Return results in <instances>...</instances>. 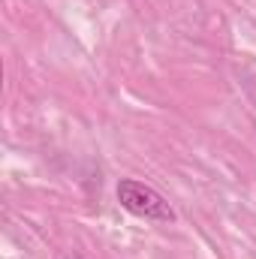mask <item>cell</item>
Listing matches in <instances>:
<instances>
[{
    "label": "cell",
    "mask_w": 256,
    "mask_h": 259,
    "mask_svg": "<svg viewBox=\"0 0 256 259\" xmlns=\"http://www.w3.org/2000/svg\"><path fill=\"white\" fill-rule=\"evenodd\" d=\"M118 202L124 211H130L139 220H151V223H172L175 220V208L169 205V199L157 187L136 181V178H124L118 184Z\"/></svg>",
    "instance_id": "1"
}]
</instances>
